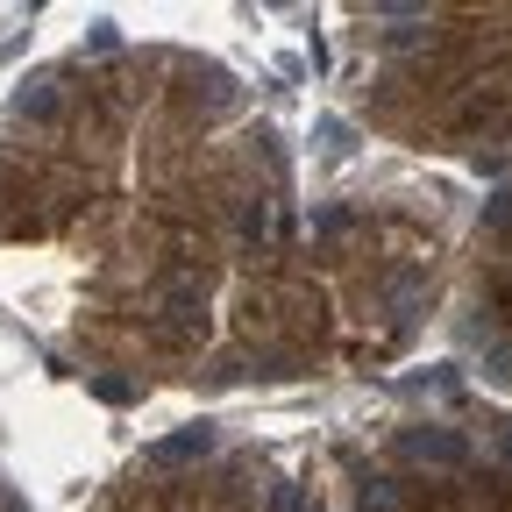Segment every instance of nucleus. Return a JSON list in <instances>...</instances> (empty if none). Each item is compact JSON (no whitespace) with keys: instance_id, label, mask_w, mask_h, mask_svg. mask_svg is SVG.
Segmentation results:
<instances>
[{"instance_id":"f257e3e1","label":"nucleus","mask_w":512,"mask_h":512,"mask_svg":"<svg viewBox=\"0 0 512 512\" xmlns=\"http://www.w3.org/2000/svg\"><path fill=\"white\" fill-rule=\"evenodd\" d=\"M399 456L427 463V470H470V441L456 427H406L399 434Z\"/></svg>"},{"instance_id":"f03ea898","label":"nucleus","mask_w":512,"mask_h":512,"mask_svg":"<svg viewBox=\"0 0 512 512\" xmlns=\"http://www.w3.org/2000/svg\"><path fill=\"white\" fill-rule=\"evenodd\" d=\"M427 292H434V271L427 264H399V271L377 278V299L392 306V320H420L427 313Z\"/></svg>"},{"instance_id":"7ed1b4c3","label":"nucleus","mask_w":512,"mask_h":512,"mask_svg":"<svg viewBox=\"0 0 512 512\" xmlns=\"http://www.w3.org/2000/svg\"><path fill=\"white\" fill-rule=\"evenodd\" d=\"M512 121V86H477V93H463V107H456V136H491V128H505Z\"/></svg>"},{"instance_id":"20e7f679","label":"nucleus","mask_w":512,"mask_h":512,"mask_svg":"<svg viewBox=\"0 0 512 512\" xmlns=\"http://www.w3.org/2000/svg\"><path fill=\"white\" fill-rule=\"evenodd\" d=\"M242 100V86L221 72V64H200V72H192V86H185V107L200 114V121H214V114H228Z\"/></svg>"},{"instance_id":"39448f33","label":"nucleus","mask_w":512,"mask_h":512,"mask_svg":"<svg viewBox=\"0 0 512 512\" xmlns=\"http://www.w3.org/2000/svg\"><path fill=\"white\" fill-rule=\"evenodd\" d=\"M200 456H214V427L192 420V427H178L150 448V470H178V463H200Z\"/></svg>"},{"instance_id":"423d86ee","label":"nucleus","mask_w":512,"mask_h":512,"mask_svg":"<svg viewBox=\"0 0 512 512\" xmlns=\"http://www.w3.org/2000/svg\"><path fill=\"white\" fill-rule=\"evenodd\" d=\"M200 342H207V313H157L150 320V349H164V356H185Z\"/></svg>"},{"instance_id":"0eeeda50","label":"nucleus","mask_w":512,"mask_h":512,"mask_svg":"<svg viewBox=\"0 0 512 512\" xmlns=\"http://www.w3.org/2000/svg\"><path fill=\"white\" fill-rule=\"evenodd\" d=\"M15 121H36V128L64 121V86H57V79H29V86L15 93Z\"/></svg>"},{"instance_id":"6e6552de","label":"nucleus","mask_w":512,"mask_h":512,"mask_svg":"<svg viewBox=\"0 0 512 512\" xmlns=\"http://www.w3.org/2000/svg\"><path fill=\"white\" fill-rule=\"evenodd\" d=\"M242 370L264 377V384H285V377H306V356H299V349H249Z\"/></svg>"},{"instance_id":"1a4fd4ad","label":"nucleus","mask_w":512,"mask_h":512,"mask_svg":"<svg viewBox=\"0 0 512 512\" xmlns=\"http://www.w3.org/2000/svg\"><path fill=\"white\" fill-rule=\"evenodd\" d=\"M235 235H242L249 249H264V242L278 235V214H271V200H264V192H249V200H242V214H235Z\"/></svg>"},{"instance_id":"9d476101","label":"nucleus","mask_w":512,"mask_h":512,"mask_svg":"<svg viewBox=\"0 0 512 512\" xmlns=\"http://www.w3.org/2000/svg\"><path fill=\"white\" fill-rule=\"evenodd\" d=\"M470 498L491 512H512V470H470Z\"/></svg>"},{"instance_id":"9b49d317","label":"nucleus","mask_w":512,"mask_h":512,"mask_svg":"<svg viewBox=\"0 0 512 512\" xmlns=\"http://www.w3.org/2000/svg\"><path fill=\"white\" fill-rule=\"evenodd\" d=\"M356 235V207H313V242H342Z\"/></svg>"},{"instance_id":"f8f14e48","label":"nucleus","mask_w":512,"mask_h":512,"mask_svg":"<svg viewBox=\"0 0 512 512\" xmlns=\"http://www.w3.org/2000/svg\"><path fill=\"white\" fill-rule=\"evenodd\" d=\"M356 505H363V512H399V477H363Z\"/></svg>"},{"instance_id":"ddd939ff","label":"nucleus","mask_w":512,"mask_h":512,"mask_svg":"<svg viewBox=\"0 0 512 512\" xmlns=\"http://www.w3.org/2000/svg\"><path fill=\"white\" fill-rule=\"evenodd\" d=\"M93 399H107V406H136V377L100 370V377H93Z\"/></svg>"},{"instance_id":"4468645a","label":"nucleus","mask_w":512,"mask_h":512,"mask_svg":"<svg viewBox=\"0 0 512 512\" xmlns=\"http://www.w3.org/2000/svg\"><path fill=\"white\" fill-rule=\"evenodd\" d=\"M484 228H491V235H512V185L484 200Z\"/></svg>"},{"instance_id":"2eb2a0df","label":"nucleus","mask_w":512,"mask_h":512,"mask_svg":"<svg viewBox=\"0 0 512 512\" xmlns=\"http://www.w3.org/2000/svg\"><path fill=\"white\" fill-rule=\"evenodd\" d=\"M484 377L512 384V342H484Z\"/></svg>"},{"instance_id":"dca6fc26","label":"nucleus","mask_w":512,"mask_h":512,"mask_svg":"<svg viewBox=\"0 0 512 512\" xmlns=\"http://www.w3.org/2000/svg\"><path fill=\"white\" fill-rule=\"evenodd\" d=\"M320 143H328V157H349L356 128H349V121H320Z\"/></svg>"},{"instance_id":"f3484780","label":"nucleus","mask_w":512,"mask_h":512,"mask_svg":"<svg viewBox=\"0 0 512 512\" xmlns=\"http://www.w3.org/2000/svg\"><path fill=\"white\" fill-rule=\"evenodd\" d=\"M299 505H306V498H299V484H278V491H271V505H264V512H299Z\"/></svg>"},{"instance_id":"a211bd4d","label":"nucleus","mask_w":512,"mask_h":512,"mask_svg":"<svg viewBox=\"0 0 512 512\" xmlns=\"http://www.w3.org/2000/svg\"><path fill=\"white\" fill-rule=\"evenodd\" d=\"M86 43H93V50H114V43H121V29H114V22H93V36H86Z\"/></svg>"},{"instance_id":"6ab92c4d","label":"nucleus","mask_w":512,"mask_h":512,"mask_svg":"<svg viewBox=\"0 0 512 512\" xmlns=\"http://www.w3.org/2000/svg\"><path fill=\"white\" fill-rule=\"evenodd\" d=\"M491 427H498V456H505V463H512V413H498V420H491Z\"/></svg>"},{"instance_id":"aec40b11","label":"nucleus","mask_w":512,"mask_h":512,"mask_svg":"<svg viewBox=\"0 0 512 512\" xmlns=\"http://www.w3.org/2000/svg\"><path fill=\"white\" fill-rule=\"evenodd\" d=\"M0 512H29V505H22V498H15V491H0Z\"/></svg>"}]
</instances>
